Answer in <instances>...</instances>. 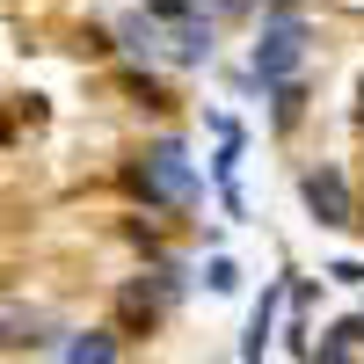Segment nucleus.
Here are the masks:
<instances>
[{
  "instance_id": "nucleus-12",
  "label": "nucleus",
  "mask_w": 364,
  "mask_h": 364,
  "mask_svg": "<svg viewBox=\"0 0 364 364\" xmlns=\"http://www.w3.org/2000/svg\"><path fill=\"white\" fill-rule=\"evenodd\" d=\"M328 277H336V284H364V262H336Z\"/></svg>"
},
{
  "instance_id": "nucleus-7",
  "label": "nucleus",
  "mask_w": 364,
  "mask_h": 364,
  "mask_svg": "<svg viewBox=\"0 0 364 364\" xmlns=\"http://www.w3.org/2000/svg\"><path fill=\"white\" fill-rule=\"evenodd\" d=\"M175 58H182V66L211 58V22H182V37H175Z\"/></svg>"
},
{
  "instance_id": "nucleus-6",
  "label": "nucleus",
  "mask_w": 364,
  "mask_h": 364,
  "mask_svg": "<svg viewBox=\"0 0 364 364\" xmlns=\"http://www.w3.org/2000/svg\"><path fill=\"white\" fill-rule=\"evenodd\" d=\"M37 328H44L37 314H22V306H0V343H44Z\"/></svg>"
},
{
  "instance_id": "nucleus-10",
  "label": "nucleus",
  "mask_w": 364,
  "mask_h": 364,
  "mask_svg": "<svg viewBox=\"0 0 364 364\" xmlns=\"http://www.w3.org/2000/svg\"><path fill=\"white\" fill-rule=\"evenodd\" d=\"M146 8H154V15H168V22H190V8H197V0H146Z\"/></svg>"
},
{
  "instance_id": "nucleus-1",
  "label": "nucleus",
  "mask_w": 364,
  "mask_h": 364,
  "mask_svg": "<svg viewBox=\"0 0 364 364\" xmlns=\"http://www.w3.org/2000/svg\"><path fill=\"white\" fill-rule=\"evenodd\" d=\"M299 58H306V15H299L291 0H269V8H262V44H255V80L262 87L291 80Z\"/></svg>"
},
{
  "instance_id": "nucleus-5",
  "label": "nucleus",
  "mask_w": 364,
  "mask_h": 364,
  "mask_svg": "<svg viewBox=\"0 0 364 364\" xmlns=\"http://www.w3.org/2000/svg\"><path fill=\"white\" fill-rule=\"evenodd\" d=\"M66 364H117V336H109V328L73 336V343H66Z\"/></svg>"
},
{
  "instance_id": "nucleus-4",
  "label": "nucleus",
  "mask_w": 364,
  "mask_h": 364,
  "mask_svg": "<svg viewBox=\"0 0 364 364\" xmlns=\"http://www.w3.org/2000/svg\"><path fill=\"white\" fill-rule=\"evenodd\" d=\"M277 299H284V284H262L255 314H248V336H240V357H248V364H262V350H269V328H277Z\"/></svg>"
},
{
  "instance_id": "nucleus-3",
  "label": "nucleus",
  "mask_w": 364,
  "mask_h": 364,
  "mask_svg": "<svg viewBox=\"0 0 364 364\" xmlns=\"http://www.w3.org/2000/svg\"><path fill=\"white\" fill-rule=\"evenodd\" d=\"M306 211H314L321 226H350V182H343L336 161H321V168L306 175Z\"/></svg>"
},
{
  "instance_id": "nucleus-2",
  "label": "nucleus",
  "mask_w": 364,
  "mask_h": 364,
  "mask_svg": "<svg viewBox=\"0 0 364 364\" xmlns=\"http://www.w3.org/2000/svg\"><path fill=\"white\" fill-rule=\"evenodd\" d=\"M132 182L146 190V204H175V211H182V204H197V168L182 161V146H175V139L154 146V154L132 168Z\"/></svg>"
},
{
  "instance_id": "nucleus-11",
  "label": "nucleus",
  "mask_w": 364,
  "mask_h": 364,
  "mask_svg": "<svg viewBox=\"0 0 364 364\" xmlns=\"http://www.w3.org/2000/svg\"><path fill=\"white\" fill-rule=\"evenodd\" d=\"M314 364H350V343H343V336H328V350H314Z\"/></svg>"
},
{
  "instance_id": "nucleus-13",
  "label": "nucleus",
  "mask_w": 364,
  "mask_h": 364,
  "mask_svg": "<svg viewBox=\"0 0 364 364\" xmlns=\"http://www.w3.org/2000/svg\"><path fill=\"white\" fill-rule=\"evenodd\" d=\"M357 117H364V102H357Z\"/></svg>"
},
{
  "instance_id": "nucleus-9",
  "label": "nucleus",
  "mask_w": 364,
  "mask_h": 364,
  "mask_svg": "<svg viewBox=\"0 0 364 364\" xmlns=\"http://www.w3.org/2000/svg\"><path fill=\"white\" fill-rule=\"evenodd\" d=\"M124 44H132V51H146V58H154V22H124Z\"/></svg>"
},
{
  "instance_id": "nucleus-8",
  "label": "nucleus",
  "mask_w": 364,
  "mask_h": 364,
  "mask_svg": "<svg viewBox=\"0 0 364 364\" xmlns=\"http://www.w3.org/2000/svg\"><path fill=\"white\" fill-rule=\"evenodd\" d=\"M204 284H211V291H233V284H240V269H233L226 255H211V262H204Z\"/></svg>"
}]
</instances>
